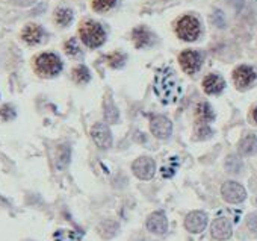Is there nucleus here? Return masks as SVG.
<instances>
[{"mask_svg": "<svg viewBox=\"0 0 257 241\" xmlns=\"http://www.w3.org/2000/svg\"><path fill=\"white\" fill-rule=\"evenodd\" d=\"M153 88H155V93H156L158 99L164 105L179 102V99L183 94L182 84L177 79L176 71L171 67H162V68L158 70V73L155 76Z\"/></svg>", "mask_w": 257, "mask_h": 241, "instance_id": "nucleus-1", "label": "nucleus"}, {"mask_svg": "<svg viewBox=\"0 0 257 241\" xmlns=\"http://www.w3.org/2000/svg\"><path fill=\"white\" fill-rule=\"evenodd\" d=\"M79 32H80V40L83 41V44H86L91 49L100 47L106 40L104 29L101 28V25L95 22H85L80 26Z\"/></svg>", "mask_w": 257, "mask_h": 241, "instance_id": "nucleus-2", "label": "nucleus"}, {"mask_svg": "<svg viewBox=\"0 0 257 241\" xmlns=\"http://www.w3.org/2000/svg\"><path fill=\"white\" fill-rule=\"evenodd\" d=\"M35 68H37L38 74H41L44 77H53L61 73L62 62L55 53H43L37 58Z\"/></svg>", "mask_w": 257, "mask_h": 241, "instance_id": "nucleus-3", "label": "nucleus"}, {"mask_svg": "<svg viewBox=\"0 0 257 241\" xmlns=\"http://www.w3.org/2000/svg\"><path fill=\"white\" fill-rule=\"evenodd\" d=\"M176 32L183 41H195L200 35V23L192 16H185L179 20Z\"/></svg>", "mask_w": 257, "mask_h": 241, "instance_id": "nucleus-4", "label": "nucleus"}, {"mask_svg": "<svg viewBox=\"0 0 257 241\" xmlns=\"http://www.w3.org/2000/svg\"><path fill=\"white\" fill-rule=\"evenodd\" d=\"M221 194H222L224 200L228 203H240L246 197L245 188L240 184L233 182V181H228L221 187Z\"/></svg>", "mask_w": 257, "mask_h": 241, "instance_id": "nucleus-5", "label": "nucleus"}, {"mask_svg": "<svg viewBox=\"0 0 257 241\" xmlns=\"http://www.w3.org/2000/svg\"><path fill=\"white\" fill-rule=\"evenodd\" d=\"M132 170H134L137 178H140L143 181H149L156 173V163L149 156H141L134 163Z\"/></svg>", "mask_w": 257, "mask_h": 241, "instance_id": "nucleus-6", "label": "nucleus"}, {"mask_svg": "<svg viewBox=\"0 0 257 241\" xmlns=\"http://www.w3.org/2000/svg\"><path fill=\"white\" fill-rule=\"evenodd\" d=\"M150 129L152 134L161 140H165L171 135L173 132V123L170 122V118H167L165 115H155L150 122Z\"/></svg>", "mask_w": 257, "mask_h": 241, "instance_id": "nucleus-7", "label": "nucleus"}, {"mask_svg": "<svg viewBox=\"0 0 257 241\" xmlns=\"http://www.w3.org/2000/svg\"><path fill=\"white\" fill-rule=\"evenodd\" d=\"M179 62H180L185 73L194 74L201 67V56L195 50H183L179 56Z\"/></svg>", "mask_w": 257, "mask_h": 241, "instance_id": "nucleus-8", "label": "nucleus"}, {"mask_svg": "<svg viewBox=\"0 0 257 241\" xmlns=\"http://www.w3.org/2000/svg\"><path fill=\"white\" fill-rule=\"evenodd\" d=\"M91 137L100 149H109L112 146V134L104 123H95L91 129Z\"/></svg>", "mask_w": 257, "mask_h": 241, "instance_id": "nucleus-9", "label": "nucleus"}, {"mask_svg": "<svg viewBox=\"0 0 257 241\" xmlns=\"http://www.w3.org/2000/svg\"><path fill=\"white\" fill-rule=\"evenodd\" d=\"M207 226V215L201 211L189 212L185 218V227L192 233H200Z\"/></svg>", "mask_w": 257, "mask_h": 241, "instance_id": "nucleus-10", "label": "nucleus"}, {"mask_svg": "<svg viewBox=\"0 0 257 241\" xmlns=\"http://www.w3.org/2000/svg\"><path fill=\"white\" fill-rule=\"evenodd\" d=\"M233 81L237 88H248L255 81V71L248 65H240L233 71Z\"/></svg>", "mask_w": 257, "mask_h": 241, "instance_id": "nucleus-11", "label": "nucleus"}, {"mask_svg": "<svg viewBox=\"0 0 257 241\" xmlns=\"http://www.w3.org/2000/svg\"><path fill=\"white\" fill-rule=\"evenodd\" d=\"M147 229L152 232V233H156V235H164L168 229V221H167V217L162 211H156L153 214L149 215L147 218Z\"/></svg>", "mask_w": 257, "mask_h": 241, "instance_id": "nucleus-12", "label": "nucleus"}, {"mask_svg": "<svg viewBox=\"0 0 257 241\" xmlns=\"http://www.w3.org/2000/svg\"><path fill=\"white\" fill-rule=\"evenodd\" d=\"M212 236L216 239H228L231 236V223L225 217H219L212 223Z\"/></svg>", "mask_w": 257, "mask_h": 241, "instance_id": "nucleus-13", "label": "nucleus"}, {"mask_svg": "<svg viewBox=\"0 0 257 241\" xmlns=\"http://www.w3.org/2000/svg\"><path fill=\"white\" fill-rule=\"evenodd\" d=\"M224 87H225V82L218 74H209L203 81V88L207 94H218L224 90Z\"/></svg>", "mask_w": 257, "mask_h": 241, "instance_id": "nucleus-14", "label": "nucleus"}, {"mask_svg": "<svg viewBox=\"0 0 257 241\" xmlns=\"http://www.w3.org/2000/svg\"><path fill=\"white\" fill-rule=\"evenodd\" d=\"M132 38H134V43H135V46H137L138 49L147 47V46H150V44L153 43V35H152V32H150L147 28H144V26L137 28V29L134 31V34H132Z\"/></svg>", "mask_w": 257, "mask_h": 241, "instance_id": "nucleus-15", "label": "nucleus"}, {"mask_svg": "<svg viewBox=\"0 0 257 241\" xmlns=\"http://www.w3.org/2000/svg\"><path fill=\"white\" fill-rule=\"evenodd\" d=\"M195 117H197V123L200 125H209L212 120H213V111L210 108L209 103L201 102L198 103L197 109H195Z\"/></svg>", "mask_w": 257, "mask_h": 241, "instance_id": "nucleus-16", "label": "nucleus"}, {"mask_svg": "<svg viewBox=\"0 0 257 241\" xmlns=\"http://www.w3.org/2000/svg\"><path fill=\"white\" fill-rule=\"evenodd\" d=\"M23 40L34 46V44H38L43 38V29L38 26V25H28L25 29H23V34H22Z\"/></svg>", "mask_w": 257, "mask_h": 241, "instance_id": "nucleus-17", "label": "nucleus"}, {"mask_svg": "<svg viewBox=\"0 0 257 241\" xmlns=\"http://www.w3.org/2000/svg\"><path fill=\"white\" fill-rule=\"evenodd\" d=\"M239 152L243 156H251L257 152V138L255 135L249 134L246 137H243L239 143Z\"/></svg>", "mask_w": 257, "mask_h": 241, "instance_id": "nucleus-18", "label": "nucleus"}, {"mask_svg": "<svg viewBox=\"0 0 257 241\" xmlns=\"http://www.w3.org/2000/svg\"><path fill=\"white\" fill-rule=\"evenodd\" d=\"M118 229H119V226H118V223L113 221V220H104V221H101L100 226H98L100 235L104 236V238H112V236L118 232Z\"/></svg>", "mask_w": 257, "mask_h": 241, "instance_id": "nucleus-19", "label": "nucleus"}, {"mask_svg": "<svg viewBox=\"0 0 257 241\" xmlns=\"http://www.w3.org/2000/svg\"><path fill=\"white\" fill-rule=\"evenodd\" d=\"M68 163H70V147L64 144V146H61L58 149V153H56V166H58L59 170H64Z\"/></svg>", "mask_w": 257, "mask_h": 241, "instance_id": "nucleus-20", "label": "nucleus"}, {"mask_svg": "<svg viewBox=\"0 0 257 241\" xmlns=\"http://www.w3.org/2000/svg\"><path fill=\"white\" fill-rule=\"evenodd\" d=\"M55 19L59 26H68L73 20V11L68 8H59L55 13Z\"/></svg>", "mask_w": 257, "mask_h": 241, "instance_id": "nucleus-21", "label": "nucleus"}, {"mask_svg": "<svg viewBox=\"0 0 257 241\" xmlns=\"http://www.w3.org/2000/svg\"><path fill=\"white\" fill-rule=\"evenodd\" d=\"M103 114H104V120L107 123H115L118 120V109L116 106L112 103V100H107L106 105H103Z\"/></svg>", "mask_w": 257, "mask_h": 241, "instance_id": "nucleus-22", "label": "nucleus"}, {"mask_svg": "<svg viewBox=\"0 0 257 241\" xmlns=\"http://www.w3.org/2000/svg\"><path fill=\"white\" fill-rule=\"evenodd\" d=\"M73 79L77 84H86L91 79V73H89V70L85 65H79V67H76L73 70Z\"/></svg>", "mask_w": 257, "mask_h": 241, "instance_id": "nucleus-23", "label": "nucleus"}, {"mask_svg": "<svg viewBox=\"0 0 257 241\" xmlns=\"http://www.w3.org/2000/svg\"><path fill=\"white\" fill-rule=\"evenodd\" d=\"M116 0H92V10L97 13H106L110 8H113Z\"/></svg>", "mask_w": 257, "mask_h": 241, "instance_id": "nucleus-24", "label": "nucleus"}, {"mask_svg": "<svg viewBox=\"0 0 257 241\" xmlns=\"http://www.w3.org/2000/svg\"><path fill=\"white\" fill-rule=\"evenodd\" d=\"M55 239L56 241H76L77 235L71 230H58L55 233Z\"/></svg>", "mask_w": 257, "mask_h": 241, "instance_id": "nucleus-25", "label": "nucleus"}, {"mask_svg": "<svg viewBox=\"0 0 257 241\" xmlns=\"http://www.w3.org/2000/svg\"><path fill=\"white\" fill-rule=\"evenodd\" d=\"M14 117H16V109L11 105H5L0 108V118L5 120V122H10Z\"/></svg>", "mask_w": 257, "mask_h": 241, "instance_id": "nucleus-26", "label": "nucleus"}, {"mask_svg": "<svg viewBox=\"0 0 257 241\" xmlns=\"http://www.w3.org/2000/svg\"><path fill=\"white\" fill-rule=\"evenodd\" d=\"M65 52L70 55V56H77L80 53V47L77 44V40L71 38L65 43Z\"/></svg>", "mask_w": 257, "mask_h": 241, "instance_id": "nucleus-27", "label": "nucleus"}, {"mask_svg": "<svg viewBox=\"0 0 257 241\" xmlns=\"http://www.w3.org/2000/svg\"><path fill=\"white\" fill-rule=\"evenodd\" d=\"M107 61H109V64L112 67H121L124 64V61H125V56L121 55V53H113V55H110L107 58Z\"/></svg>", "mask_w": 257, "mask_h": 241, "instance_id": "nucleus-28", "label": "nucleus"}, {"mask_svg": "<svg viewBox=\"0 0 257 241\" xmlns=\"http://www.w3.org/2000/svg\"><path fill=\"white\" fill-rule=\"evenodd\" d=\"M246 224L252 232H257V214H249L246 218Z\"/></svg>", "mask_w": 257, "mask_h": 241, "instance_id": "nucleus-29", "label": "nucleus"}, {"mask_svg": "<svg viewBox=\"0 0 257 241\" xmlns=\"http://www.w3.org/2000/svg\"><path fill=\"white\" fill-rule=\"evenodd\" d=\"M13 2H14L16 5H20V7H29V5L35 4L37 0H13Z\"/></svg>", "mask_w": 257, "mask_h": 241, "instance_id": "nucleus-30", "label": "nucleus"}, {"mask_svg": "<svg viewBox=\"0 0 257 241\" xmlns=\"http://www.w3.org/2000/svg\"><path fill=\"white\" fill-rule=\"evenodd\" d=\"M252 117H254V122L257 123V108L254 109V112H252Z\"/></svg>", "mask_w": 257, "mask_h": 241, "instance_id": "nucleus-31", "label": "nucleus"}, {"mask_svg": "<svg viewBox=\"0 0 257 241\" xmlns=\"http://www.w3.org/2000/svg\"><path fill=\"white\" fill-rule=\"evenodd\" d=\"M255 203H257V199H255Z\"/></svg>", "mask_w": 257, "mask_h": 241, "instance_id": "nucleus-32", "label": "nucleus"}]
</instances>
